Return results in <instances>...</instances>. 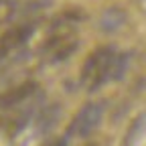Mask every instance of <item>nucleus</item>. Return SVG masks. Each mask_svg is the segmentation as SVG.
Wrapping results in <instances>:
<instances>
[{
  "instance_id": "1",
  "label": "nucleus",
  "mask_w": 146,
  "mask_h": 146,
  "mask_svg": "<svg viewBox=\"0 0 146 146\" xmlns=\"http://www.w3.org/2000/svg\"><path fill=\"white\" fill-rule=\"evenodd\" d=\"M116 49L114 47H100L85 59L81 67V77L79 83L89 91L102 89L108 81L114 79V65H116Z\"/></svg>"
},
{
  "instance_id": "2",
  "label": "nucleus",
  "mask_w": 146,
  "mask_h": 146,
  "mask_svg": "<svg viewBox=\"0 0 146 146\" xmlns=\"http://www.w3.org/2000/svg\"><path fill=\"white\" fill-rule=\"evenodd\" d=\"M104 114H106V104L104 102H89V104H85L77 112V116L71 120V124L67 128V136H77V138L91 136L98 130V126L102 124Z\"/></svg>"
},
{
  "instance_id": "3",
  "label": "nucleus",
  "mask_w": 146,
  "mask_h": 146,
  "mask_svg": "<svg viewBox=\"0 0 146 146\" xmlns=\"http://www.w3.org/2000/svg\"><path fill=\"white\" fill-rule=\"evenodd\" d=\"M35 33V25H18L12 27L10 31H6L0 36V59L8 57L12 51H16L18 47H23Z\"/></svg>"
},
{
  "instance_id": "4",
  "label": "nucleus",
  "mask_w": 146,
  "mask_h": 146,
  "mask_svg": "<svg viewBox=\"0 0 146 146\" xmlns=\"http://www.w3.org/2000/svg\"><path fill=\"white\" fill-rule=\"evenodd\" d=\"M36 83L35 81H25L21 85H16L14 89H8L0 96V110H8V108H14L18 104H23L27 100H33L35 94H36Z\"/></svg>"
},
{
  "instance_id": "5",
  "label": "nucleus",
  "mask_w": 146,
  "mask_h": 146,
  "mask_svg": "<svg viewBox=\"0 0 146 146\" xmlns=\"http://www.w3.org/2000/svg\"><path fill=\"white\" fill-rule=\"evenodd\" d=\"M59 112H61V108H59V106H51V108H47L45 112H43L39 118H36V124H35V134H36V136L47 134L51 128L57 124Z\"/></svg>"
},
{
  "instance_id": "6",
  "label": "nucleus",
  "mask_w": 146,
  "mask_h": 146,
  "mask_svg": "<svg viewBox=\"0 0 146 146\" xmlns=\"http://www.w3.org/2000/svg\"><path fill=\"white\" fill-rule=\"evenodd\" d=\"M124 23H126V14H124L120 8H108V10H104V14L100 16V27H102V31H106V33L118 31Z\"/></svg>"
},
{
  "instance_id": "7",
  "label": "nucleus",
  "mask_w": 146,
  "mask_h": 146,
  "mask_svg": "<svg viewBox=\"0 0 146 146\" xmlns=\"http://www.w3.org/2000/svg\"><path fill=\"white\" fill-rule=\"evenodd\" d=\"M146 134V114H140L128 128V132L122 140V146H136Z\"/></svg>"
},
{
  "instance_id": "8",
  "label": "nucleus",
  "mask_w": 146,
  "mask_h": 146,
  "mask_svg": "<svg viewBox=\"0 0 146 146\" xmlns=\"http://www.w3.org/2000/svg\"><path fill=\"white\" fill-rule=\"evenodd\" d=\"M128 63H130V55H128V53H120V55H116V65H114V81H118V79H122V77L126 75Z\"/></svg>"
},
{
  "instance_id": "9",
  "label": "nucleus",
  "mask_w": 146,
  "mask_h": 146,
  "mask_svg": "<svg viewBox=\"0 0 146 146\" xmlns=\"http://www.w3.org/2000/svg\"><path fill=\"white\" fill-rule=\"evenodd\" d=\"M51 146H67V138H59V140H55Z\"/></svg>"
},
{
  "instance_id": "10",
  "label": "nucleus",
  "mask_w": 146,
  "mask_h": 146,
  "mask_svg": "<svg viewBox=\"0 0 146 146\" xmlns=\"http://www.w3.org/2000/svg\"><path fill=\"white\" fill-rule=\"evenodd\" d=\"M89 146H96V144H89Z\"/></svg>"
}]
</instances>
